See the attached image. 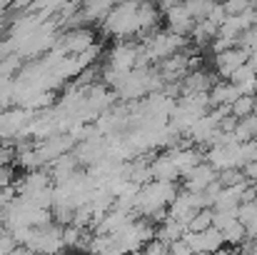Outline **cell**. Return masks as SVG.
<instances>
[{
	"instance_id": "obj_1",
	"label": "cell",
	"mask_w": 257,
	"mask_h": 255,
	"mask_svg": "<svg viewBox=\"0 0 257 255\" xmlns=\"http://www.w3.org/2000/svg\"><path fill=\"white\" fill-rule=\"evenodd\" d=\"M100 30L115 43H140V3L115 5Z\"/></svg>"
},
{
	"instance_id": "obj_2",
	"label": "cell",
	"mask_w": 257,
	"mask_h": 255,
	"mask_svg": "<svg viewBox=\"0 0 257 255\" xmlns=\"http://www.w3.org/2000/svg\"><path fill=\"white\" fill-rule=\"evenodd\" d=\"M138 60H140V43H115L107 50L105 68H110L120 75H127L138 68Z\"/></svg>"
},
{
	"instance_id": "obj_3",
	"label": "cell",
	"mask_w": 257,
	"mask_h": 255,
	"mask_svg": "<svg viewBox=\"0 0 257 255\" xmlns=\"http://www.w3.org/2000/svg\"><path fill=\"white\" fill-rule=\"evenodd\" d=\"M95 40V30L92 28H70L58 38V48L68 55V58H78L83 55L87 48H92Z\"/></svg>"
},
{
	"instance_id": "obj_4",
	"label": "cell",
	"mask_w": 257,
	"mask_h": 255,
	"mask_svg": "<svg viewBox=\"0 0 257 255\" xmlns=\"http://www.w3.org/2000/svg\"><path fill=\"white\" fill-rule=\"evenodd\" d=\"M212 60H215V75L230 80L240 68L247 65V60H250V50H245V48H230V50L215 55Z\"/></svg>"
},
{
	"instance_id": "obj_5",
	"label": "cell",
	"mask_w": 257,
	"mask_h": 255,
	"mask_svg": "<svg viewBox=\"0 0 257 255\" xmlns=\"http://www.w3.org/2000/svg\"><path fill=\"white\" fill-rule=\"evenodd\" d=\"M185 243L195 255H215L225 248V238L217 228H210L205 233H185Z\"/></svg>"
},
{
	"instance_id": "obj_6",
	"label": "cell",
	"mask_w": 257,
	"mask_h": 255,
	"mask_svg": "<svg viewBox=\"0 0 257 255\" xmlns=\"http://www.w3.org/2000/svg\"><path fill=\"white\" fill-rule=\"evenodd\" d=\"M195 25H197V20L185 10V3H177L170 13L165 15V30H170V33L180 35V38H190Z\"/></svg>"
},
{
	"instance_id": "obj_7",
	"label": "cell",
	"mask_w": 257,
	"mask_h": 255,
	"mask_svg": "<svg viewBox=\"0 0 257 255\" xmlns=\"http://www.w3.org/2000/svg\"><path fill=\"white\" fill-rule=\"evenodd\" d=\"M215 180H217V173L210 168L207 163H202V165H197L195 170L182 175V190H187V193H205Z\"/></svg>"
},
{
	"instance_id": "obj_8",
	"label": "cell",
	"mask_w": 257,
	"mask_h": 255,
	"mask_svg": "<svg viewBox=\"0 0 257 255\" xmlns=\"http://www.w3.org/2000/svg\"><path fill=\"white\" fill-rule=\"evenodd\" d=\"M237 98H242V93L230 83V80H217L210 90V108L217 110V108H230Z\"/></svg>"
},
{
	"instance_id": "obj_9",
	"label": "cell",
	"mask_w": 257,
	"mask_h": 255,
	"mask_svg": "<svg viewBox=\"0 0 257 255\" xmlns=\"http://www.w3.org/2000/svg\"><path fill=\"white\" fill-rule=\"evenodd\" d=\"M150 173H153L155 183H175L180 178V170L175 168V163H172V158L168 153H158L150 160Z\"/></svg>"
},
{
	"instance_id": "obj_10",
	"label": "cell",
	"mask_w": 257,
	"mask_h": 255,
	"mask_svg": "<svg viewBox=\"0 0 257 255\" xmlns=\"http://www.w3.org/2000/svg\"><path fill=\"white\" fill-rule=\"evenodd\" d=\"M112 8H115V5L107 3V0H100V3H83V5H80L87 25H102V20L110 15Z\"/></svg>"
},
{
	"instance_id": "obj_11",
	"label": "cell",
	"mask_w": 257,
	"mask_h": 255,
	"mask_svg": "<svg viewBox=\"0 0 257 255\" xmlns=\"http://www.w3.org/2000/svg\"><path fill=\"white\" fill-rule=\"evenodd\" d=\"M257 110V98L255 95H242V98H237L232 105H230V115L235 118V120H247V118H252Z\"/></svg>"
},
{
	"instance_id": "obj_12",
	"label": "cell",
	"mask_w": 257,
	"mask_h": 255,
	"mask_svg": "<svg viewBox=\"0 0 257 255\" xmlns=\"http://www.w3.org/2000/svg\"><path fill=\"white\" fill-rule=\"evenodd\" d=\"M222 238H225V245L240 248V245L247 243V230H245V225H242L240 220H235L232 225H227V228L222 230Z\"/></svg>"
},
{
	"instance_id": "obj_13",
	"label": "cell",
	"mask_w": 257,
	"mask_h": 255,
	"mask_svg": "<svg viewBox=\"0 0 257 255\" xmlns=\"http://www.w3.org/2000/svg\"><path fill=\"white\" fill-rule=\"evenodd\" d=\"M212 220H215V210H212V208L197 210L195 218H192L190 225H187V233H205V230L212 228Z\"/></svg>"
},
{
	"instance_id": "obj_14",
	"label": "cell",
	"mask_w": 257,
	"mask_h": 255,
	"mask_svg": "<svg viewBox=\"0 0 257 255\" xmlns=\"http://www.w3.org/2000/svg\"><path fill=\"white\" fill-rule=\"evenodd\" d=\"M222 8H225L227 18H240V15L250 13L255 8V3H250V0H230V3H222Z\"/></svg>"
},
{
	"instance_id": "obj_15",
	"label": "cell",
	"mask_w": 257,
	"mask_h": 255,
	"mask_svg": "<svg viewBox=\"0 0 257 255\" xmlns=\"http://www.w3.org/2000/svg\"><path fill=\"white\" fill-rule=\"evenodd\" d=\"M217 183H220L222 188H235V185H242V183H247V180H245V173H242V170L232 168V170L220 173V175H217Z\"/></svg>"
},
{
	"instance_id": "obj_16",
	"label": "cell",
	"mask_w": 257,
	"mask_h": 255,
	"mask_svg": "<svg viewBox=\"0 0 257 255\" xmlns=\"http://www.w3.org/2000/svg\"><path fill=\"white\" fill-rule=\"evenodd\" d=\"M140 255H168V245H165L163 240L155 238V240H150V243L143 248V253Z\"/></svg>"
},
{
	"instance_id": "obj_17",
	"label": "cell",
	"mask_w": 257,
	"mask_h": 255,
	"mask_svg": "<svg viewBox=\"0 0 257 255\" xmlns=\"http://www.w3.org/2000/svg\"><path fill=\"white\" fill-rule=\"evenodd\" d=\"M168 255H195L192 253V248L185 243V238L182 240H175V243H170L168 245Z\"/></svg>"
},
{
	"instance_id": "obj_18",
	"label": "cell",
	"mask_w": 257,
	"mask_h": 255,
	"mask_svg": "<svg viewBox=\"0 0 257 255\" xmlns=\"http://www.w3.org/2000/svg\"><path fill=\"white\" fill-rule=\"evenodd\" d=\"M247 65H250V70L257 75V50H252L250 53V60H247Z\"/></svg>"
},
{
	"instance_id": "obj_19",
	"label": "cell",
	"mask_w": 257,
	"mask_h": 255,
	"mask_svg": "<svg viewBox=\"0 0 257 255\" xmlns=\"http://www.w3.org/2000/svg\"><path fill=\"white\" fill-rule=\"evenodd\" d=\"M10 255H35V253H33L30 248H25V245H18V248H15Z\"/></svg>"
},
{
	"instance_id": "obj_20",
	"label": "cell",
	"mask_w": 257,
	"mask_h": 255,
	"mask_svg": "<svg viewBox=\"0 0 257 255\" xmlns=\"http://www.w3.org/2000/svg\"><path fill=\"white\" fill-rule=\"evenodd\" d=\"M255 203H257V185H255Z\"/></svg>"
},
{
	"instance_id": "obj_21",
	"label": "cell",
	"mask_w": 257,
	"mask_h": 255,
	"mask_svg": "<svg viewBox=\"0 0 257 255\" xmlns=\"http://www.w3.org/2000/svg\"><path fill=\"white\" fill-rule=\"evenodd\" d=\"M255 98H257V85H255Z\"/></svg>"
}]
</instances>
